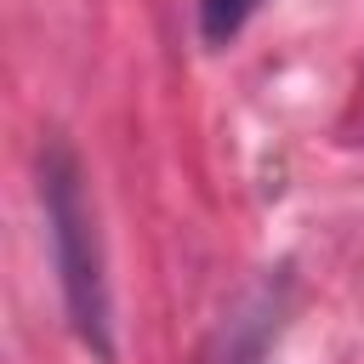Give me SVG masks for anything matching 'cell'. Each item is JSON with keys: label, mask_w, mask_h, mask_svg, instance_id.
Segmentation results:
<instances>
[{"label": "cell", "mask_w": 364, "mask_h": 364, "mask_svg": "<svg viewBox=\"0 0 364 364\" xmlns=\"http://www.w3.org/2000/svg\"><path fill=\"white\" fill-rule=\"evenodd\" d=\"M40 205H46V233L57 256V284L74 336L91 347L97 364H114V296H108V262L97 239V210L85 193V171L68 142L40 148Z\"/></svg>", "instance_id": "cell-1"}, {"label": "cell", "mask_w": 364, "mask_h": 364, "mask_svg": "<svg viewBox=\"0 0 364 364\" xmlns=\"http://www.w3.org/2000/svg\"><path fill=\"white\" fill-rule=\"evenodd\" d=\"M256 6H262V0H199V34H205L210 46H228V40L256 17Z\"/></svg>", "instance_id": "cell-2"}]
</instances>
